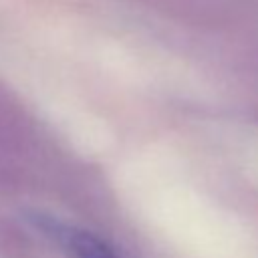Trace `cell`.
<instances>
[{
  "label": "cell",
  "instance_id": "1",
  "mask_svg": "<svg viewBox=\"0 0 258 258\" xmlns=\"http://www.w3.org/2000/svg\"><path fill=\"white\" fill-rule=\"evenodd\" d=\"M32 224L44 232L50 240H54L71 258H119L117 252L93 232L83 228L62 224L60 220L44 214H34Z\"/></svg>",
  "mask_w": 258,
  "mask_h": 258
}]
</instances>
